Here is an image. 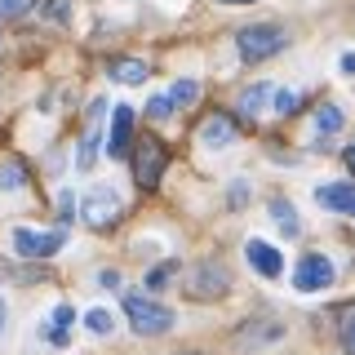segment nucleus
<instances>
[{
  "label": "nucleus",
  "mask_w": 355,
  "mask_h": 355,
  "mask_svg": "<svg viewBox=\"0 0 355 355\" xmlns=\"http://www.w3.org/2000/svg\"><path fill=\"white\" fill-rule=\"evenodd\" d=\"M196 94H200V85H196V80H178L173 89H164V94H151V98H147V107H142V111H147L151 120H169L173 111L182 107V103H191Z\"/></svg>",
  "instance_id": "9d476101"
},
{
  "label": "nucleus",
  "mask_w": 355,
  "mask_h": 355,
  "mask_svg": "<svg viewBox=\"0 0 355 355\" xmlns=\"http://www.w3.org/2000/svg\"><path fill=\"white\" fill-rule=\"evenodd\" d=\"M342 347H347V355H355V302L342 306Z\"/></svg>",
  "instance_id": "4be33fe9"
},
{
  "label": "nucleus",
  "mask_w": 355,
  "mask_h": 355,
  "mask_svg": "<svg viewBox=\"0 0 355 355\" xmlns=\"http://www.w3.org/2000/svg\"><path fill=\"white\" fill-rule=\"evenodd\" d=\"M342 155H347V169L355 173V142H351V147H347V151H342Z\"/></svg>",
  "instance_id": "c756f323"
},
{
  "label": "nucleus",
  "mask_w": 355,
  "mask_h": 355,
  "mask_svg": "<svg viewBox=\"0 0 355 355\" xmlns=\"http://www.w3.org/2000/svg\"><path fill=\"white\" fill-rule=\"evenodd\" d=\"M315 200L324 209H333V214H342V218H355V182H324L315 191Z\"/></svg>",
  "instance_id": "4468645a"
},
{
  "label": "nucleus",
  "mask_w": 355,
  "mask_h": 355,
  "mask_svg": "<svg viewBox=\"0 0 355 355\" xmlns=\"http://www.w3.org/2000/svg\"><path fill=\"white\" fill-rule=\"evenodd\" d=\"M129 138H133V107L120 103L111 107V155H129Z\"/></svg>",
  "instance_id": "2eb2a0df"
},
{
  "label": "nucleus",
  "mask_w": 355,
  "mask_h": 355,
  "mask_svg": "<svg viewBox=\"0 0 355 355\" xmlns=\"http://www.w3.org/2000/svg\"><path fill=\"white\" fill-rule=\"evenodd\" d=\"M173 271H178V262L169 258V262H160V266H155V271L147 275V288H160L164 280H173Z\"/></svg>",
  "instance_id": "b1692460"
},
{
  "label": "nucleus",
  "mask_w": 355,
  "mask_h": 355,
  "mask_svg": "<svg viewBox=\"0 0 355 355\" xmlns=\"http://www.w3.org/2000/svg\"><path fill=\"white\" fill-rule=\"evenodd\" d=\"M240 111H249V116H288V111H297V94L280 89L275 80H262L240 89Z\"/></svg>",
  "instance_id": "f03ea898"
},
{
  "label": "nucleus",
  "mask_w": 355,
  "mask_h": 355,
  "mask_svg": "<svg viewBox=\"0 0 355 355\" xmlns=\"http://www.w3.org/2000/svg\"><path fill=\"white\" fill-rule=\"evenodd\" d=\"M125 315H129V324L133 333H142V338H155V333H169L173 329V306H164V302H155V297L147 293H125Z\"/></svg>",
  "instance_id": "f257e3e1"
},
{
  "label": "nucleus",
  "mask_w": 355,
  "mask_h": 355,
  "mask_svg": "<svg viewBox=\"0 0 355 355\" xmlns=\"http://www.w3.org/2000/svg\"><path fill=\"white\" fill-rule=\"evenodd\" d=\"M258 329H244L240 333V342L244 347H258V342H275V338H284V324L280 320H253Z\"/></svg>",
  "instance_id": "6ab92c4d"
},
{
  "label": "nucleus",
  "mask_w": 355,
  "mask_h": 355,
  "mask_svg": "<svg viewBox=\"0 0 355 355\" xmlns=\"http://www.w3.org/2000/svg\"><path fill=\"white\" fill-rule=\"evenodd\" d=\"M71 205H76V200H71V191H67V187H62V191H58V214H62V222L71 218Z\"/></svg>",
  "instance_id": "bb28decb"
},
{
  "label": "nucleus",
  "mask_w": 355,
  "mask_h": 355,
  "mask_svg": "<svg viewBox=\"0 0 355 355\" xmlns=\"http://www.w3.org/2000/svg\"><path fill=\"white\" fill-rule=\"evenodd\" d=\"M271 222L284 231L288 240H293V236H302V222H297V209L288 205V200H271Z\"/></svg>",
  "instance_id": "f3484780"
},
{
  "label": "nucleus",
  "mask_w": 355,
  "mask_h": 355,
  "mask_svg": "<svg viewBox=\"0 0 355 355\" xmlns=\"http://www.w3.org/2000/svg\"><path fill=\"white\" fill-rule=\"evenodd\" d=\"M107 71H111V80H120V85H142L147 80V62L142 58H111Z\"/></svg>",
  "instance_id": "dca6fc26"
},
{
  "label": "nucleus",
  "mask_w": 355,
  "mask_h": 355,
  "mask_svg": "<svg viewBox=\"0 0 355 355\" xmlns=\"http://www.w3.org/2000/svg\"><path fill=\"white\" fill-rule=\"evenodd\" d=\"M338 71L342 76H355V53H342V58H338Z\"/></svg>",
  "instance_id": "cd10ccee"
},
{
  "label": "nucleus",
  "mask_w": 355,
  "mask_h": 355,
  "mask_svg": "<svg viewBox=\"0 0 355 355\" xmlns=\"http://www.w3.org/2000/svg\"><path fill=\"white\" fill-rule=\"evenodd\" d=\"M71 324H76V311L67 306V302H58L44 315V324H40V338L49 342V347H67L71 342Z\"/></svg>",
  "instance_id": "f8f14e48"
},
{
  "label": "nucleus",
  "mask_w": 355,
  "mask_h": 355,
  "mask_svg": "<svg viewBox=\"0 0 355 355\" xmlns=\"http://www.w3.org/2000/svg\"><path fill=\"white\" fill-rule=\"evenodd\" d=\"M5 333H9V302L0 297V338H5Z\"/></svg>",
  "instance_id": "c85d7f7f"
},
{
  "label": "nucleus",
  "mask_w": 355,
  "mask_h": 355,
  "mask_svg": "<svg viewBox=\"0 0 355 355\" xmlns=\"http://www.w3.org/2000/svg\"><path fill=\"white\" fill-rule=\"evenodd\" d=\"M120 209H125V200H120V191L111 182H94L80 196V218L89 227H111V222L120 218Z\"/></svg>",
  "instance_id": "39448f33"
},
{
  "label": "nucleus",
  "mask_w": 355,
  "mask_h": 355,
  "mask_svg": "<svg viewBox=\"0 0 355 355\" xmlns=\"http://www.w3.org/2000/svg\"><path fill=\"white\" fill-rule=\"evenodd\" d=\"M103 116H107V98H94L85 116V133H80V151H76V169L94 173L98 164V147H103Z\"/></svg>",
  "instance_id": "423d86ee"
},
{
  "label": "nucleus",
  "mask_w": 355,
  "mask_h": 355,
  "mask_svg": "<svg viewBox=\"0 0 355 355\" xmlns=\"http://www.w3.org/2000/svg\"><path fill=\"white\" fill-rule=\"evenodd\" d=\"M196 142H200V147H205V151H227L231 142H236V125H231L227 116H209L205 125H200Z\"/></svg>",
  "instance_id": "ddd939ff"
},
{
  "label": "nucleus",
  "mask_w": 355,
  "mask_h": 355,
  "mask_svg": "<svg viewBox=\"0 0 355 355\" xmlns=\"http://www.w3.org/2000/svg\"><path fill=\"white\" fill-rule=\"evenodd\" d=\"M231 288V275L222 262H200L191 271V280H187V293L191 297H222Z\"/></svg>",
  "instance_id": "1a4fd4ad"
},
{
  "label": "nucleus",
  "mask_w": 355,
  "mask_h": 355,
  "mask_svg": "<svg viewBox=\"0 0 355 355\" xmlns=\"http://www.w3.org/2000/svg\"><path fill=\"white\" fill-rule=\"evenodd\" d=\"M218 5H258V0H218Z\"/></svg>",
  "instance_id": "7c9ffc66"
},
{
  "label": "nucleus",
  "mask_w": 355,
  "mask_h": 355,
  "mask_svg": "<svg viewBox=\"0 0 355 355\" xmlns=\"http://www.w3.org/2000/svg\"><path fill=\"white\" fill-rule=\"evenodd\" d=\"M44 18H49V22H67V18H71V0H49V5H44Z\"/></svg>",
  "instance_id": "393cba45"
},
{
  "label": "nucleus",
  "mask_w": 355,
  "mask_h": 355,
  "mask_svg": "<svg viewBox=\"0 0 355 355\" xmlns=\"http://www.w3.org/2000/svg\"><path fill=\"white\" fill-rule=\"evenodd\" d=\"M244 258H249V266L262 275V280H280V275H284V253L275 249V244L258 240V236L244 244Z\"/></svg>",
  "instance_id": "9b49d317"
},
{
  "label": "nucleus",
  "mask_w": 355,
  "mask_h": 355,
  "mask_svg": "<svg viewBox=\"0 0 355 355\" xmlns=\"http://www.w3.org/2000/svg\"><path fill=\"white\" fill-rule=\"evenodd\" d=\"M22 182H27V169H22L18 160H5V164H0V191H18Z\"/></svg>",
  "instance_id": "412c9836"
},
{
  "label": "nucleus",
  "mask_w": 355,
  "mask_h": 355,
  "mask_svg": "<svg viewBox=\"0 0 355 355\" xmlns=\"http://www.w3.org/2000/svg\"><path fill=\"white\" fill-rule=\"evenodd\" d=\"M231 205H249V182H244V178L231 187Z\"/></svg>",
  "instance_id": "a878e982"
},
{
  "label": "nucleus",
  "mask_w": 355,
  "mask_h": 355,
  "mask_svg": "<svg viewBox=\"0 0 355 355\" xmlns=\"http://www.w3.org/2000/svg\"><path fill=\"white\" fill-rule=\"evenodd\" d=\"M280 49H284V27H275V22H253V27H240L236 36L240 62H266Z\"/></svg>",
  "instance_id": "7ed1b4c3"
},
{
  "label": "nucleus",
  "mask_w": 355,
  "mask_h": 355,
  "mask_svg": "<svg viewBox=\"0 0 355 355\" xmlns=\"http://www.w3.org/2000/svg\"><path fill=\"white\" fill-rule=\"evenodd\" d=\"M85 329L94 333V338H111V333H116V315H111L107 306H94V311H85Z\"/></svg>",
  "instance_id": "aec40b11"
},
{
  "label": "nucleus",
  "mask_w": 355,
  "mask_h": 355,
  "mask_svg": "<svg viewBox=\"0 0 355 355\" xmlns=\"http://www.w3.org/2000/svg\"><path fill=\"white\" fill-rule=\"evenodd\" d=\"M9 240H14V253H18V258H53V253L67 244V231H49V236H44V231L18 227Z\"/></svg>",
  "instance_id": "0eeeda50"
},
{
  "label": "nucleus",
  "mask_w": 355,
  "mask_h": 355,
  "mask_svg": "<svg viewBox=\"0 0 355 355\" xmlns=\"http://www.w3.org/2000/svg\"><path fill=\"white\" fill-rule=\"evenodd\" d=\"M164 164H169V151H164L160 138H138V142H133V182H138L142 191L160 187Z\"/></svg>",
  "instance_id": "20e7f679"
},
{
  "label": "nucleus",
  "mask_w": 355,
  "mask_h": 355,
  "mask_svg": "<svg viewBox=\"0 0 355 355\" xmlns=\"http://www.w3.org/2000/svg\"><path fill=\"white\" fill-rule=\"evenodd\" d=\"M36 9V0H0V18H22Z\"/></svg>",
  "instance_id": "5701e85b"
},
{
  "label": "nucleus",
  "mask_w": 355,
  "mask_h": 355,
  "mask_svg": "<svg viewBox=\"0 0 355 355\" xmlns=\"http://www.w3.org/2000/svg\"><path fill=\"white\" fill-rule=\"evenodd\" d=\"M333 262L324 258V253H306L302 262H297V271H293V288L297 293H324V288L333 284Z\"/></svg>",
  "instance_id": "6e6552de"
},
{
  "label": "nucleus",
  "mask_w": 355,
  "mask_h": 355,
  "mask_svg": "<svg viewBox=\"0 0 355 355\" xmlns=\"http://www.w3.org/2000/svg\"><path fill=\"white\" fill-rule=\"evenodd\" d=\"M342 125H347V111L342 107H333V103H324L315 111V129H320V147H324V138H333Z\"/></svg>",
  "instance_id": "a211bd4d"
}]
</instances>
